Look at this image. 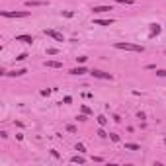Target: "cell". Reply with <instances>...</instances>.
Returning a JSON list of instances; mask_svg holds the SVG:
<instances>
[{"mask_svg": "<svg viewBox=\"0 0 166 166\" xmlns=\"http://www.w3.org/2000/svg\"><path fill=\"white\" fill-rule=\"evenodd\" d=\"M16 41H22V43H33V37L31 35H16Z\"/></svg>", "mask_w": 166, "mask_h": 166, "instance_id": "7", "label": "cell"}, {"mask_svg": "<svg viewBox=\"0 0 166 166\" xmlns=\"http://www.w3.org/2000/svg\"><path fill=\"white\" fill-rule=\"evenodd\" d=\"M96 119H98V123L102 125V127H104V125L108 123V119H106V115H98V117H96Z\"/></svg>", "mask_w": 166, "mask_h": 166, "instance_id": "15", "label": "cell"}, {"mask_svg": "<svg viewBox=\"0 0 166 166\" xmlns=\"http://www.w3.org/2000/svg\"><path fill=\"white\" fill-rule=\"evenodd\" d=\"M164 143H166V139H164Z\"/></svg>", "mask_w": 166, "mask_h": 166, "instance_id": "27", "label": "cell"}, {"mask_svg": "<svg viewBox=\"0 0 166 166\" xmlns=\"http://www.w3.org/2000/svg\"><path fill=\"white\" fill-rule=\"evenodd\" d=\"M156 76H166V68H158V70H156Z\"/></svg>", "mask_w": 166, "mask_h": 166, "instance_id": "19", "label": "cell"}, {"mask_svg": "<svg viewBox=\"0 0 166 166\" xmlns=\"http://www.w3.org/2000/svg\"><path fill=\"white\" fill-rule=\"evenodd\" d=\"M25 72H27L25 68H18V70H12V72H6V74H8V76H24Z\"/></svg>", "mask_w": 166, "mask_h": 166, "instance_id": "10", "label": "cell"}, {"mask_svg": "<svg viewBox=\"0 0 166 166\" xmlns=\"http://www.w3.org/2000/svg\"><path fill=\"white\" fill-rule=\"evenodd\" d=\"M113 10L111 6H92V14H104V12H109Z\"/></svg>", "mask_w": 166, "mask_h": 166, "instance_id": "5", "label": "cell"}, {"mask_svg": "<svg viewBox=\"0 0 166 166\" xmlns=\"http://www.w3.org/2000/svg\"><path fill=\"white\" fill-rule=\"evenodd\" d=\"M76 150H78V152L82 154V152H86V147H84L82 143H76Z\"/></svg>", "mask_w": 166, "mask_h": 166, "instance_id": "16", "label": "cell"}, {"mask_svg": "<svg viewBox=\"0 0 166 166\" xmlns=\"http://www.w3.org/2000/svg\"><path fill=\"white\" fill-rule=\"evenodd\" d=\"M66 131L68 133H76V127L74 125H66Z\"/></svg>", "mask_w": 166, "mask_h": 166, "instance_id": "20", "label": "cell"}, {"mask_svg": "<svg viewBox=\"0 0 166 166\" xmlns=\"http://www.w3.org/2000/svg\"><path fill=\"white\" fill-rule=\"evenodd\" d=\"M98 137H102V139H104V137H108V135H106V131H104V129H100V131H98Z\"/></svg>", "mask_w": 166, "mask_h": 166, "instance_id": "23", "label": "cell"}, {"mask_svg": "<svg viewBox=\"0 0 166 166\" xmlns=\"http://www.w3.org/2000/svg\"><path fill=\"white\" fill-rule=\"evenodd\" d=\"M59 51L57 49H47V55H57Z\"/></svg>", "mask_w": 166, "mask_h": 166, "instance_id": "24", "label": "cell"}, {"mask_svg": "<svg viewBox=\"0 0 166 166\" xmlns=\"http://www.w3.org/2000/svg\"><path fill=\"white\" fill-rule=\"evenodd\" d=\"M45 35H49V37H53V39H57V41H65L63 33L55 31V29H45Z\"/></svg>", "mask_w": 166, "mask_h": 166, "instance_id": "4", "label": "cell"}, {"mask_svg": "<svg viewBox=\"0 0 166 166\" xmlns=\"http://www.w3.org/2000/svg\"><path fill=\"white\" fill-rule=\"evenodd\" d=\"M49 94H51L49 88H47V90H41V96H49Z\"/></svg>", "mask_w": 166, "mask_h": 166, "instance_id": "26", "label": "cell"}, {"mask_svg": "<svg viewBox=\"0 0 166 166\" xmlns=\"http://www.w3.org/2000/svg\"><path fill=\"white\" fill-rule=\"evenodd\" d=\"M70 162H74V164H84V162H86V158L80 156V154H76V156L70 158Z\"/></svg>", "mask_w": 166, "mask_h": 166, "instance_id": "11", "label": "cell"}, {"mask_svg": "<svg viewBox=\"0 0 166 166\" xmlns=\"http://www.w3.org/2000/svg\"><path fill=\"white\" fill-rule=\"evenodd\" d=\"M113 47H115V49H121V51H133V53H143V51H145L143 45H137V43H125V41H117Z\"/></svg>", "mask_w": 166, "mask_h": 166, "instance_id": "1", "label": "cell"}, {"mask_svg": "<svg viewBox=\"0 0 166 166\" xmlns=\"http://www.w3.org/2000/svg\"><path fill=\"white\" fill-rule=\"evenodd\" d=\"M90 74L94 76V78H100V80H113V76L109 74V72H104V70H98V68L90 70Z\"/></svg>", "mask_w": 166, "mask_h": 166, "instance_id": "2", "label": "cell"}, {"mask_svg": "<svg viewBox=\"0 0 166 166\" xmlns=\"http://www.w3.org/2000/svg\"><path fill=\"white\" fill-rule=\"evenodd\" d=\"M160 29H162V27H160L158 24H150V35H158Z\"/></svg>", "mask_w": 166, "mask_h": 166, "instance_id": "12", "label": "cell"}, {"mask_svg": "<svg viewBox=\"0 0 166 166\" xmlns=\"http://www.w3.org/2000/svg\"><path fill=\"white\" fill-rule=\"evenodd\" d=\"M76 119H78V121H86V113H82V115H78Z\"/></svg>", "mask_w": 166, "mask_h": 166, "instance_id": "25", "label": "cell"}, {"mask_svg": "<svg viewBox=\"0 0 166 166\" xmlns=\"http://www.w3.org/2000/svg\"><path fill=\"white\" fill-rule=\"evenodd\" d=\"M94 24H96V25H104V27H106V25L113 24V20H111V18H109V20H94Z\"/></svg>", "mask_w": 166, "mask_h": 166, "instance_id": "9", "label": "cell"}, {"mask_svg": "<svg viewBox=\"0 0 166 166\" xmlns=\"http://www.w3.org/2000/svg\"><path fill=\"white\" fill-rule=\"evenodd\" d=\"M43 65L47 68H63V63H59V61H45Z\"/></svg>", "mask_w": 166, "mask_h": 166, "instance_id": "6", "label": "cell"}, {"mask_svg": "<svg viewBox=\"0 0 166 166\" xmlns=\"http://www.w3.org/2000/svg\"><path fill=\"white\" fill-rule=\"evenodd\" d=\"M2 16L4 18H27L29 12H25V10H22V12H8V10H4Z\"/></svg>", "mask_w": 166, "mask_h": 166, "instance_id": "3", "label": "cell"}, {"mask_svg": "<svg viewBox=\"0 0 166 166\" xmlns=\"http://www.w3.org/2000/svg\"><path fill=\"white\" fill-rule=\"evenodd\" d=\"M25 6H47V2H37V0H27Z\"/></svg>", "mask_w": 166, "mask_h": 166, "instance_id": "13", "label": "cell"}, {"mask_svg": "<svg viewBox=\"0 0 166 166\" xmlns=\"http://www.w3.org/2000/svg\"><path fill=\"white\" fill-rule=\"evenodd\" d=\"M115 2H119V4H135L137 0H115Z\"/></svg>", "mask_w": 166, "mask_h": 166, "instance_id": "18", "label": "cell"}, {"mask_svg": "<svg viewBox=\"0 0 166 166\" xmlns=\"http://www.w3.org/2000/svg\"><path fill=\"white\" fill-rule=\"evenodd\" d=\"M82 113H86V115H92V109L88 108V106H82Z\"/></svg>", "mask_w": 166, "mask_h": 166, "instance_id": "17", "label": "cell"}, {"mask_svg": "<svg viewBox=\"0 0 166 166\" xmlns=\"http://www.w3.org/2000/svg\"><path fill=\"white\" fill-rule=\"evenodd\" d=\"M109 137H111V141H113V143H119V135H115V133H111Z\"/></svg>", "mask_w": 166, "mask_h": 166, "instance_id": "21", "label": "cell"}, {"mask_svg": "<svg viewBox=\"0 0 166 166\" xmlns=\"http://www.w3.org/2000/svg\"><path fill=\"white\" fill-rule=\"evenodd\" d=\"M25 57H27V53H22L20 57H16V61H25Z\"/></svg>", "mask_w": 166, "mask_h": 166, "instance_id": "22", "label": "cell"}, {"mask_svg": "<svg viewBox=\"0 0 166 166\" xmlns=\"http://www.w3.org/2000/svg\"><path fill=\"white\" fill-rule=\"evenodd\" d=\"M88 70L84 68V66H76V68H72L70 70V74H74V76H82V74H86Z\"/></svg>", "mask_w": 166, "mask_h": 166, "instance_id": "8", "label": "cell"}, {"mask_svg": "<svg viewBox=\"0 0 166 166\" xmlns=\"http://www.w3.org/2000/svg\"><path fill=\"white\" fill-rule=\"evenodd\" d=\"M125 149H129V150H141V147H139V145H135V143H125Z\"/></svg>", "mask_w": 166, "mask_h": 166, "instance_id": "14", "label": "cell"}]
</instances>
